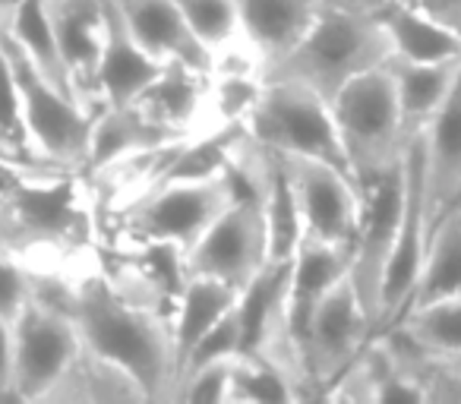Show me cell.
I'll list each match as a JSON object with an SVG mask.
<instances>
[{"mask_svg":"<svg viewBox=\"0 0 461 404\" xmlns=\"http://www.w3.org/2000/svg\"><path fill=\"white\" fill-rule=\"evenodd\" d=\"M29 294H32V265L0 253V316L14 319Z\"/></svg>","mask_w":461,"mask_h":404,"instance_id":"obj_30","label":"cell"},{"mask_svg":"<svg viewBox=\"0 0 461 404\" xmlns=\"http://www.w3.org/2000/svg\"><path fill=\"white\" fill-rule=\"evenodd\" d=\"M348 272H351V250L322 244V240H313V238H301L294 259H291L288 297H285V332H288V345L297 357V366H301V345H303V338H307L313 313L320 310L322 297H326Z\"/></svg>","mask_w":461,"mask_h":404,"instance_id":"obj_14","label":"cell"},{"mask_svg":"<svg viewBox=\"0 0 461 404\" xmlns=\"http://www.w3.org/2000/svg\"><path fill=\"white\" fill-rule=\"evenodd\" d=\"M269 259L263 202L257 196H234L209 231L184 253L186 275H209L244 288Z\"/></svg>","mask_w":461,"mask_h":404,"instance_id":"obj_12","label":"cell"},{"mask_svg":"<svg viewBox=\"0 0 461 404\" xmlns=\"http://www.w3.org/2000/svg\"><path fill=\"white\" fill-rule=\"evenodd\" d=\"M452 360H458V364H461V357H452Z\"/></svg>","mask_w":461,"mask_h":404,"instance_id":"obj_35","label":"cell"},{"mask_svg":"<svg viewBox=\"0 0 461 404\" xmlns=\"http://www.w3.org/2000/svg\"><path fill=\"white\" fill-rule=\"evenodd\" d=\"M184 13L186 26L199 39V45L218 58V54L230 51L240 45V16H238V0H174Z\"/></svg>","mask_w":461,"mask_h":404,"instance_id":"obj_28","label":"cell"},{"mask_svg":"<svg viewBox=\"0 0 461 404\" xmlns=\"http://www.w3.org/2000/svg\"><path fill=\"white\" fill-rule=\"evenodd\" d=\"M70 278L32 269V294L14 316V398L45 401L60 382L83 341L67 313Z\"/></svg>","mask_w":461,"mask_h":404,"instance_id":"obj_4","label":"cell"},{"mask_svg":"<svg viewBox=\"0 0 461 404\" xmlns=\"http://www.w3.org/2000/svg\"><path fill=\"white\" fill-rule=\"evenodd\" d=\"M420 133L427 148V184L436 225V219L461 199V64L448 95Z\"/></svg>","mask_w":461,"mask_h":404,"instance_id":"obj_19","label":"cell"},{"mask_svg":"<svg viewBox=\"0 0 461 404\" xmlns=\"http://www.w3.org/2000/svg\"><path fill=\"white\" fill-rule=\"evenodd\" d=\"M392 58L383 26L373 13L322 0L313 26L301 41L263 73V79H288L332 102L360 73H370Z\"/></svg>","mask_w":461,"mask_h":404,"instance_id":"obj_3","label":"cell"},{"mask_svg":"<svg viewBox=\"0 0 461 404\" xmlns=\"http://www.w3.org/2000/svg\"><path fill=\"white\" fill-rule=\"evenodd\" d=\"M95 219L77 171H35L0 193V253L39 269V263L83 256Z\"/></svg>","mask_w":461,"mask_h":404,"instance_id":"obj_2","label":"cell"},{"mask_svg":"<svg viewBox=\"0 0 461 404\" xmlns=\"http://www.w3.org/2000/svg\"><path fill=\"white\" fill-rule=\"evenodd\" d=\"M240 288L228 282H218L209 275H186L177 297L171 303V338H174V366L186 364L190 351L238 307ZM177 389V385H174Z\"/></svg>","mask_w":461,"mask_h":404,"instance_id":"obj_20","label":"cell"},{"mask_svg":"<svg viewBox=\"0 0 461 404\" xmlns=\"http://www.w3.org/2000/svg\"><path fill=\"white\" fill-rule=\"evenodd\" d=\"M0 48L7 54L10 73L16 79L23 123H26V136L35 158L51 167L83 174L95 114L86 111L70 92L54 85L4 29H0Z\"/></svg>","mask_w":461,"mask_h":404,"instance_id":"obj_6","label":"cell"},{"mask_svg":"<svg viewBox=\"0 0 461 404\" xmlns=\"http://www.w3.org/2000/svg\"><path fill=\"white\" fill-rule=\"evenodd\" d=\"M234 360L238 357L205 360V364H199V366H190V370L177 379V391H174V398H180V401H196V404L230 401Z\"/></svg>","mask_w":461,"mask_h":404,"instance_id":"obj_29","label":"cell"},{"mask_svg":"<svg viewBox=\"0 0 461 404\" xmlns=\"http://www.w3.org/2000/svg\"><path fill=\"white\" fill-rule=\"evenodd\" d=\"M23 0H0V29H7L10 20H14V13L20 10Z\"/></svg>","mask_w":461,"mask_h":404,"instance_id":"obj_34","label":"cell"},{"mask_svg":"<svg viewBox=\"0 0 461 404\" xmlns=\"http://www.w3.org/2000/svg\"><path fill=\"white\" fill-rule=\"evenodd\" d=\"M133 39L161 64H180L212 76L215 58L199 45L174 0H114Z\"/></svg>","mask_w":461,"mask_h":404,"instance_id":"obj_17","label":"cell"},{"mask_svg":"<svg viewBox=\"0 0 461 404\" xmlns=\"http://www.w3.org/2000/svg\"><path fill=\"white\" fill-rule=\"evenodd\" d=\"M461 291V202H455L446 215H439L429 231L427 256L420 265L414 297L408 307L439 301Z\"/></svg>","mask_w":461,"mask_h":404,"instance_id":"obj_25","label":"cell"},{"mask_svg":"<svg viewBox=\"0 0 461 404\" xmlns=\"http://www.w3.org/2000/svg\"><path fill=\"white\" fill-rule=\"evenodd\" d=\"M373 16L383 26L392 58L417 64H448L461 58V35L429 20L411 0H389Z\"/></svg>","mask_w":461,"mask_h":404,"instance_id":"obj_21","label":"cell"},{"mask_svg":"<svg viewBox=\"0 0 461 404\" xmlns=\"http://www.w3.org/2000/svg\"><path fill=\"white\" fill-rule=\"evenodd\" d=\"M385 332L433 357H461V291L408 307Z\"/></svg>","mask_w":461,"mask_h":404,"instance_id":"obj_24","label":"cell"},{"mask_svg":"<svg viewBox=\"0 0 461 404\" xmlns=\"http://www.w3.org/2000/svg\"><path fill=\"white\" fill-rule=\"evenodd\" d=\"M329 108H332L348 171L357 190L404 155L408 133H404L395 85L385 64L351 79L345 89L335 92Z\"/></svg>","mask_w":461,"mask_h":404,"instance_id":"obj_5","label":"cell"},{"mask_svg":"<svg viewBox=\"0 0 461 404\" xmlns=\"http://www.w3.org/2000/svg\"><path fill=\"white\" fill-rule=\"evenodd\" d=\"M23 51L29 54L35 67L51 79L54 85H60L64 92H70L77 98V89H73V79L67 73L64 64V54H60L58 45V35L51 29V20H48V10H45V0H23L20 10L14 13L10 26L4 29ZM79 102V98H77Z\"/></svg>","mask_w":461,"mask_h":404,"instance_id":"obj_26","label":"cell"},{"mask_svg":"<svg viewBox=\"0 0 461 404\" xmlns=\"http://www.w3.org/2000/svg\"><path fill=\"white\" fill-rule=\"evenodd\" d=\"M458 60L448 64H417V60H385V70L395 85L398 111H402L404 133H420L429 123V117L436 114V108L442 104V98L452 89V79L458 73Z\"/></svg>","mask_w":461,"mask_h":404,"instance_id":"obj_22","label":"cell"},{"mask_svg":"<svg viewBox=\"0 0 461 404\" xmlns=\"http://www.w3.org/2000/svg\"><path fill=\"white\" fill-rule=\"evenodd\" d=\"M322 0H238L240 39L263 73L276 67L307 35Z\"/></svg>","mask_w":461,"mask_h":404,"instance_id":"obj_18","label":"cell"},{"mask_svg":"<svg viewBox=\"0 0 461 404\" xmlns=\"http://www.w3.org/2000/svg\"><path fill=\"white\" fill-rule=\"evenodd\" d=\"M373 335L376 332H373L370 313L357 297L351 275H345L322 297L301 345L303 395L326 398L341 382V376L357 364Z\"/></svg>","mask_w":461,"mask_h":404,"instance_id":"obj_9","label":"cell"},{"mask_svg":"<svg viewBox=\"0 0 461 404\" xmlns=\"http://www.w3.org/2000/svg\"><path fill=\"white\" fill-rule=\"evenodd\" d=\"M285 158L303 238L351 250L360 221V190L345 171L316 158Z\"/></svg>","mask_w":461,"mask_h":404,"instance_id":"obj_13","label":"cell"},{"mask_svg":"<svg viewBox=\"0 0 461 404\" xmlns=\"http://www.w3.org/2000/svg\"><path fill=\"white\" fill-rule=\"evenodd\" d=\"M167 64L155 60L123 22L114 0H108L104 13V45L95 70V98L102 108H127L133 104L155 79L165 73ZM95 111V114H98Z\"/></svg>","mask_w":461,"mask_h":404,"instance_id":"obj_16","label":"cell"},{"mask_svg":"<svg viewBox=\"0 0 461 404\" xmlns=\"http://www.w3.org/2000/svg\"><path fill=\"white\" fill-rule=\"evenodd\" d=\"M429 231H433V206L427 184V148H423V133H411L404 142V212L383 275L376 335L385 332L408 310L427 256Z\"/></svg>","mask_w":461,"mask_h":404,"instance_id":"obj_10","label":"cell"},{"mask_svg":"<svg viewBox=\"0 0 461 404\" xmlns=\"http://www.w3.org/2000/svg\"><path fill=\"white\" fill-rule=\"evenodd\" d=\"M67 313L89 351L123 366L149 401H174L171 316L108 272H79L67 284Z\"/></svg>","mask_w":461,"mask_h":404,"instance_id":"obj_1","label":"cell"},{"mask_svg":"<svg viewBox=\"0 0 461 404\" xmlns=\"http://www.w3.org/2000/svg\"><path fill=\"white\" fill-rule=\"evenodd\" d=\"M417 10L436 20L439 26L452 29L455 35H461V0H411Z\"/></svg>","mask_w":461,"mask_h":404,"instance_id":"obj_32","label":"cell"},{"mask_svg":"<svg viewBox=\"0 0 461 404\" xmlns=\"http://www.w3.org/2000/svg\"><path fill=\"white\" fill-rule=\"evenodd\" d=\"M45 401H149L142 385L130 376L123 366L111 364L102 354L83 351L77 354V360L70 364V370L60 376V382L48 391Z\"/></svg>","mask_w":461,"mask_h":404,"instance_id":"obj_23","label":"cell"},{"mask_svg":"<svg viewBox=\"0 0 461 404\" xmlns=\"http://www.w3.org/2000/svg\"><path fill=\"white\" fill-rule=\"evenodd\" d=\"M332 4H341V7H354V10H364V13H376V10L385 7L389 0H332Z\"/></svg>","mask_w":461,"mask_h":404,"instance_id":"obj_33","label":"cell"},{"mask_svg":"<svg viewBox=\"0 0 461 404\" xmlns=\"http://www.w3.org/2000/svg\"><path fill=\"white\" fill-rule=\"evenodd\" d=\"M228 171L203 180H161L121 206V231L136 244H167L186 253L230 206Z\"/></svg>","mask_w":461,"mask_h":404,"instance_id":"obj_8","label":"cell"},{"mask_svg":"<svg viewBox=\"0 0 461 404\" xmlns=\"http://www.w3.org/2000/svg\"><path fill=\"white\" fill-rule=\"evenodd\" d=\"M303 389L297 376L285 364L266 354H238L234 360V385H230V401H297Z\"/></svg>","mask_w":461,"mask_h":404,"instance_id":"obj_27","label":"cell"},{"mask_svg":"<svg viewBox=\"0 0 461 404\" xmlns=\"http://www.w3.org/2000/svg\"><path fill=\"white\" fill-rule=\"evenodd\" d=\"M4 398H14V319L10 316H0V401Z\"/></svg>","mask_w":461,"mask_h":404,"instance_id":"obj_31","label":"cell"},{"mask_svg":"<svg viewBox=\"0 0 461 404\" xmlns=\"http://www.w3.org/2000/svg\"><path fill=\"white\" fill-rule=\"evenodd\" d=\"M45 10L54 35H58L60 54H64L79 104L95 114V70L104 45L108 0H45Z\"/></svg>","mask_w":461,"mask_h":404,"instance_id":"obj_15","label":"cell"},{"mask_svg":"<svg viewBox=\"0 0 461 404\" xmlns=\"http://www.w3.org/2000/svg\"><path fill=\"white\" fill-rule=\"evenodd\" d=\"M244 130L257 146L269 152L326 161L351 177L332 108L326 98L303 85L288 83V79H263V89L250 114L244 117Z\"/></svg>","mask_w":461,"mask_h":404,"instance_id":"obj_7","label":"cell"},{"mask_svg":"<svg viewBox=\"0 0 461 404\" xmlns=\"http://www.w3.org/2000/svg\"><path fill=\"white\" fill-rule=\"evenodd\" d=\"M404 212V155L379 177L360 186V221L351 244V282L373 319V332L379 322V297L383 275L389 265L392 247L398 238V221Z\"/></svg>","mask_w":461,"mask_h":404,"instance_id":"obj_11","label":"cell"}]
</instances>
